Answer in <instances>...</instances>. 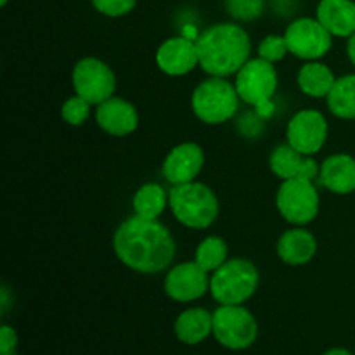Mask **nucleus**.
<instances>
[{
	"label": "nucleus",
	"instance_id": "obj_10",
	"mask_svg": "<svg viewBox=\"0 0 355 355\" xmlns=\"http://www.w3.org/2000/svg\"><path fill=\"white\" fill-rule=\"evenodd\" d=\"M290 54L304 61H319L333 47V35L318 17H298L284 31Z\"/></svg>",
	"mask_w": 355,
	"mask_h": 355
},
{
	"label": "nucleus",
	"instance_id": "obj_15",
	"mask_svg": "<svg viewBox=\"0 0 355 355\" xmlns=\"http://www.w3.org/2000/svg\"><path fill=\"white\" fill-rule=\"evenodd\" d=\"M96 121L106 134L113 137H125L137 130L139 113L134 104L113 96L97 106Z\"/></svg>",
	"mask_w": 355,
	"mask_h": 355
},
{
	"label": "nucleus",
	"instance_id": "obj_17",
	"mask_svg": "<svg viewBox=\"0 0 355 355\" xmlns=\"http://www.w3.org/2000/svg\"><path fill=\"white\" fill-rule=\"evenodd\" d=\"M276 252L286 266H305L318 253V239L311 231L297 225L295 229H288L281 234V238L277 239Z\"/></svg>",
	"mask_w": 355,
	"mask_h": 355
},
{
	"label": "nucleus",
	"instance_id": "obj_2",
	"mask_svg": "<svg viewBox=\"0 0 355 355\" xmlns=\"http://www.w3.org/2000/svg\"><path fill=\"white\" fill-rule=\"evenodd\" d=\"M200 68L208 76L236 75L248 62L252 40L248 31L236 23H217L196 40Z\"/></svg>",
	"mask_w": 355,
	"mask_h": 355
},
{
	"label": "nucleus",
	"instance_id": "obj_12",
	"mask_svg": "<svg viewBox=\"0 0 355 355\" xmlns=\"http://www.w3.org/2000/svg\"><path fill=\"white\" fill-rule=\"evenodd\" d=\"M207 291H210V277L194 260L179 263L165 277L166 297L179 304L200 300Z\"/></svg>",
	"mask_w": 355,
	"mask_h": 355
},
{
	"label": "nucleus",
	"instance_id": "obj_32",
	"mask_svg": "<svg viewBox=\"0 0 355 355\" xmlns=\"http://www.w3.org/2000/svg\"><path fill=\"white\" fill-rule=\"evenodd\" d=\"M7 2H9V0H0V6H7Z\"/></svg>",
	"mask_w": 355,
	"mask_h": 355
},
{
	"label": "nucleus",
	"instance_id": "obj_29",
	"mask_svg": "<svg viewBox=\"0 0 355 355\" xmlns=\"http://www.w3.org/2000/svg\"><path fill=\"white\" fill-rule=\"evenodd\" d=\"M17 335L10 326L0 328V355H16Z\"/></svg>",
	"mask_w": 355,
	"mask_h": 355
},
{
	"label": "nucleus",
	"instance_id": "obj_1",
	"mask_svg": "<svg viewBox=\"0 0 355 355\" xmlns=\"http://www.w3.org/2000/svg\"><path fill=\"white\" fill-rule=\"evenodd\" d=\"M118 260L139 274H158L175 259V239L158 218L132 215L121 222L113 238Z\"/></svg>",
	"mask_w": 355,
	"mask_h": 355
},
{
	"label": "nucleus",
	"instance_id": "obj_24",
	"mask_svg": "<svg viewBox=\"0 0 355 355\" xmlns=\"http://www.w3.org/2000/svg\"><path fill=\"white\" fill-rule=\"evenodd\" d=\"M229 248L227 243L224 241L218 236H208L203 241L198 245L196 253H194V262L201 267L203 270H207L208 274L215 272L218 267L224 266L227 262Z\"/></svg>",
	"mask_w": 355,
	"mask_h": 355
},
{
	"label": "nucleus",
	"instance_id": "obj_8",
	"mask_svg": "<svg viewBox=\"0 0 355 355\" xmlns=\"http://www.w3.org/2000/svg\"><path fill=\"white\" fill-rule=\"evenodd\" d=\"M71 83L76 96L89 101L92 106L113 97L116 90V76L111 66L97 58H83L73 66Z\"/></svg>",
	"mask_w": 355,
	"mask_h": 355
},
{
	"label": "nucleus",
	"instance_id": "obj_5",
	"mask_svg": "<svg viewBox=\"0 0 355 355\" xmlns=\"http://www.w3.org/2000/svg\"><path fill=\"white\" fill-rule=\"evenodd\" d=\"M238 90L234 83L222 76H208L194 89L191 107L200 121L207 125H220L231 120L239 107Z\"/></svg>",
	"mask_w": 355,
	"mask_h": 355
},
{
	"label": "nucleus",
	"instance_id": "obj_21",
	"mask_svg": "<svg viewBox=\"0 0 355 355\" xmlns=\"http://www.w3.org/2000/svg\"><path fill=\"white\" fill-rule=\"evenodd\" d=\"M297 82L305 96L314 97V99H322V97L326 99L335 85L336 76L324 62L307 61L298 71Z\"/></svg>",
	"mask_w": 355,
	"mask_h": 355
},
{
	"label": "nucleus",
	"instance_id": "obj_25",
	"mask_svg": "<svg viewBox=\"0 0 355 355\" xmlns=\"http://www.w3.org/2000/svg\"><path fill=\"white\" fill-rule=\"evenodd\" d=\"M90 107H92V104L89 101H85L80 96H73L66 99L64 104H62L61 116L71 127H80V125H83L89 120Z\"/></svg>",
	"mask_w": 355,
	"mask_h": 355
},
{
	"label": "nucleus",
	"instance_id": "obj_27",
	"mask_svg": "<svg viewBox=\"0 0 355 355\" xmlns=\"http://www.w3.org/2000/svg\"><path fill=\"white\" fill-rule=\"evenodd\" d=\"M225 9L234 19L253 21L262 14L263 0H225Z\"/></svg>",
	"mask_w": 355,
	"mask_h": 355
},
{
	"label": "nucleus",
	"instance_id": "obj_26",
	"mask_svg": "<svg viewBox=\"0 0 355 355\" xmlns=\"http://www.w3.org/2000/svg\"><path fill=\"white\" fill-rule=\"evenodd\" d=\"M290 52L284 35H267L259 44V58L266 59L269 62H277L284 59V55Z\"/></svg>",
	"mask_w": 355,
	"mask_h": 355
},
{
	"label": "nucleus",
	"instance_id": "obj_4",
	"mask_svg": "<svg viewBox=\"0 0 355 355\" xmlns=\"http://www.w3.org/2000/svg\"><path fill=\"white\" fill-rule=\"evenodd\" d=\"M260 274L246 259H231L210 277V293L220 305H243L255 295Z\"/></svg>",
	"mask_w": 355,
	"mask_h": 355
},
{
	"label": "nucleus",
	"instance_id": "obj_11",
	"mask_svg": "<svg viewBox=\"0 0 355 355\" xmlns=\"http://www.w3.org/2000/svg\"><path fill=\"white\" fill-rule=\"evenodd\" d=\"M328 121L321 111L302 110L286 125V142L305 156L318 155L328 139Z\"/></svg>",
	"mask_w": 355,
	"mask_h": 355
},
{
	"label": "nucleus",
	"instance_id": "obj_6",
	"mask_svg": "<svg viewBox=\"0 0 355 355\" xmlns=\"http://www.w3.org/2000/svg\"><path fill=\"white\" fill-rule=\"evenodd\" d=\"M319 205L321 198L314 180L295 177V179L283 180L277 189V211L284 220L293 225L304 227L311 224L319 215Z\"/></svg>",
	"mask_w": 355,
	"mask_h": 355
},
{
	"label": "nucleus",
	"instance_id": "obj_14",
	"mask_svg": "<svg viewBox=\"0 0 355 355\" xmlns=\"http://www.w3.org/2000/svg\"><path fill=\"white\" fill-rule=\"evenodd\" d=\"M156 64L168 76L187 75L200 66L196 42L187 37L168 38L156 51Z\"/></svg>",
	"mask_w": 355,
	"mask_h": 355
},
{
	"label": "nucleus",
	"instance_id": "obj_3",
	"mask_svg": "<svg viewBox=\"0 0 355 355\" xmlns=\"http://www.w3.org/2000/svg\"><path fill=\"white\" fill-rule=\"evenodd\" d=\"M168 207L173 217L189 229H208L220 211L214 191L198 180L172 186L168 191Z\"/></svg>",
	"mask_w": 355,
	"mask_h": 355
},
{
	"label": "nucleus",
	"instance_id": "obj_16",
	"mask_svg": "<svg viewBox=\"0 0 355 355\" xmlns=\"http://www.w3.org/2000/svg\"><path fill=\"white\" fill-rule=\"evenodd\" d=\"M269 166L274 175L281 180L302 177V179L315 182L319 179V170H321V165L312 156L302 155L288 142L274 148V151L270 153Z\"/></svg>",
	"mask_w": 355,
	"mask_h": 355
},
{
	"label": "nucleus",
	"instance_id": "obj_7",
	"mask_svg": "<svg viewBox=\"0 0 355 355\" xmlns=\"http://www.w3.org/2000/svg\"><path fill=\"white\" fill-rule=\"evenodd\" d=\"M214 336L229 350H246L259 336V324L243 305H220L214 312Z\"/></svg>",
	"mask_w": 355,
	"mask_h": 355
},
{
	"label": "nucleus",
	"instance_id": "obj_23",
	"mask_svg": "<svg viewBox=\"0 0 355 355\" xmlns=\"http://www.w3.org/2000/svg\"><path fill=\"white\" fill-rule=\"evenodd\" d=\"M328 110L342 120H355V73L336 78L326 97Z\"/></svg>",
	"mask_w": 355,
	"mask_h": 355
},
{
	"label": "nucleus",
	"instance_id": "obj_28",
	"mask_svg": "<svg viewBox=\"0 0 355 355\" xmlns=\"http://www.w3.org/2000/svg\"><path fill=\"white\" fill-rule=\"evenodd\" d=\"M92 6L103 16L121 17L134 10L137 0H92Z\"/></svg>",
	"mask_w": 355,
	"mask_h": 355
},
{
	"label": "nucleus",
	"instance_id": "obj_18",
	"mask_svg": "<svg viewBox=\"0 0 355 355\" xmlns=\"http://www.w3.org/2000/svg\"><path fill=\"white\" fill-rule=\"evenodd\" d=\"M319 182L335 194H350L355 191V158L345 153L328 156L321 163Z\"/></svg>",
	"mask_w": 355,
	"mask_h": 355
},
{
	"label": "nucleus",
	"instance_id": "obj_20",
	"mask_svg": "<svg viewBox=\"0 0 355 355\" xmlns=\"http://www.w3.org/2000/svg\"><path fill=\"white\" fill-rule=\"evenodd\" d=\"M175 336L186 345H198L214 335V314L207 309L194 307L184 311L175 319Z\"/></svg>",
	"mask_w": 355,
	"mask_h": 355
},
{
	"label": "nucleus",
	"instance_id": "obj_9",
	"mask_svg": "<svg viewBox=\"0 0 355 355\" xmlns=\"http://www.w3.org/2000/svg\"><path fill=\"white\" fill-rule=\"evenodd\" d=\"M236 90L241 101L252 106H269L277 90V71L272 62L262 58L248 59L236 73Z\"/></svg>",
	"mask_w": 355,
	"mask_h": 355
},
{
	"label": "nucleus",
	"instance_id": "obj_30",
	"mask_svg": "<svg viewBox=\"0 0 355 355\" xmlns=\"http://www.w3.org/2000/svg\"><path fill=\"white\" fill-rule=\"evenodd\" d=\"M347 54H349L350 62L355 66V33L349 37V44H347Z\"/></svg>",
	"mask_w": 355,
	"mask_h": 355
},
{
	"label": "nucleus",
	"instance_id": "obj_31",
	"mask_svg": "<svg viewBox=\"0 0 355 355\" xmlns=\"http://www.w3.org/2000/svg\"><path fill=\"white\" fill-rule=\"evenodd\" d=\"M322 355H354V354L350 352V350H347V349H331V350H328V352H324Z\"/></svg>",
	"mask_w": 355,
	"mask_h": 355
},
{
	"label": "nucleus",
	"instance_id": "obj_22",
	"mask_svg": "<svg viewBox=\"0 0 355 355\" xmlns=\"http://www.w3.org/2000/svg\"><path fill=\"white\" fill-rule=\"evenodd\" d=\"M168 207V193L159 184L149 182L139 187L132 200L134 215L142 218H159Z\"/></svg>",
	"mask_w": 355,
	"mask_h": 355
},
{
	"label": "nucleus",
	"instance_id": "obj_19",
	"mask_svg": "<svg viewBox=\"0 0 355 355\" xmlns=\"http://www.w3.org/2000/svg\"><path fill=\"white\" fill-rule=\"evenodd\" d=\"M319 23L338 38H349L355 33L354 0H321L315 9Z\"/></svg>",
	"mask_w": 355,
	"mask_h": 355
},
{
	"label": "nucleus",
	"instance_id": "obj_13",
	"mask_svg": "<svg viewBox=\"0 0 355 355\" xmlns=\"http://www.w3.org/2000/svg\"><path fill=\"white\" fill-rule=\"evenodd\" d=\"M205 165V151L196 142H182L170 149L163 162V177L172 186L196 180Z\"/></svg>",
	"mask_w": 355,
	"mask_h": 355
}]
</instances>
